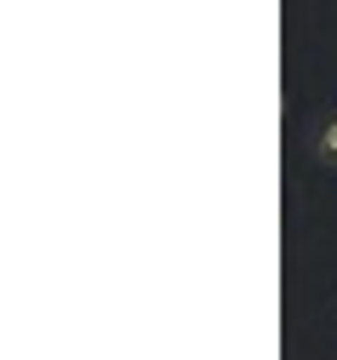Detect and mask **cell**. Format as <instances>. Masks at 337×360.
<instances>
[{"mask_svg": "<svg viewBox=\"0 0 337 360\" xmlns=\"http://www.w3.org/2000/svg\"><path fill=\"white\" fill-rule=\"evenodd\" d=\"M314 166H337V115L320 126V138H314Z\"/></svg>", "mask_w": 337, "mask_h": 360, "instance_id": "obj_1", "label": "cell"}]
</instances>
